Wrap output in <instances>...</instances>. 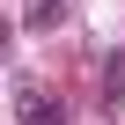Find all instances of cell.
Masks as SVG:
<instances>
[{
    "label": "cell",
    "instance_id": "cell-1",
    "mask_svg": "<svg viewBox=\"0 0 125 125\" xmlns=\"http://www.w3.org/2000/svg\"><path fill=\"white\" fill-rule=\"evenodd\" d=\"M15 118H22V125H59V103H52L37 81H22V96H15Z\"/></svg>",
    "mask_w": 125,
    "mask_h": 125
},
{
    "label": "cell",
    "instance_id": "cell-2",
    "mask_svg": "<svg viewBox=\"0 0 125 125\" xmlns=\"http://www.w3.org/2000/svg\"><path fill=\"white\" fill-rule=\"evenodd\" d=\"M66 15V0H22V30H52Z\"/></svg>",
    "mask_w": 125,
    "mask_h": 125
},
{
    "label": "cell",
    "instance_id": "cell-3",
    "mask_svg": "<svg viewBox=\"0 0 125 125\" xmlns=\"http://www.w3.org/2000/svg\"><path fill=\"white\" fill-rule=\"evenodd\" d=\"M103 103H110V110L125 103V59H110V74H103Z\"/></svg>",
    "mask_w": 125,
    "mask_h": 125
}]
</instances>
